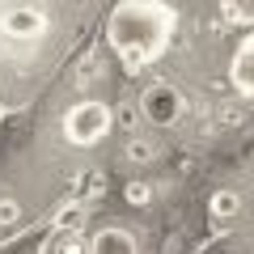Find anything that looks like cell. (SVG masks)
<instances>
[{
    "mask_svg": "<svg viewBox=\"0 0 254 254\" xmlns=\"http://www.w3.org/2000/svg\"><path fill=\"white\" fill-rule=\"evenodd\" d=\"M123 195H127V203H148V187H144V182H131Z\"/></svg>",
    "mask_w": 254,
    "mask_h": 254,
    "instance_id": "9c48e42d",
    "label": "cell"
},
{
    "mask_svg": "<svg viewBox=\"0 0 254 254\" xmlns=\"http://www.w3.org/2000/svg\"><path fill=\"white\" fill-rule=\"evenodd\" d=\"M178 30V13L165 0H119L106 17V43L119 51L127 72L157 64Z\"/></svg>",
    "mask_w": 254,
    "mask_h": 254,
    "instance_id": "6da1fadb",
    "label": "cell"
},
{
    "mask_svg": "<svg viewBox=\"0 0 254 254\" xmlns=\"http://www.w3.org/2000/svg\"><path fill=\"white\" fill-rule=\"evenodd\" d=\"M17 220V203L13 199H0V225H13Z\"/></svg>",
    "mask_w": 254,
    "mask_h": 254,
    "instance_id": "30bf717a",
    "label": "cell"
},
{
    "mask_svg": "<svg viewBox=\"0 0 254 254\" xmlns=\"http://www.w3.org/2000/svg\"><path fill=\"white\" fill-rule=\"evenodd\" d=\"M237 208H242L237 190H216V195L208 199V212H212V220H233V216H237Z\"/></svg>",
    "mask_w": 254,
    "mask_h": 254,
    "instance_id": "52a82bcc",
    "label": "cell"
},
{
    "mask_svg": "<svg viewBox=\"0 0 254 254\" xmlns=\"http://www.w3.org/2000/svg\"><path fill=\"white\" fill-rule=\"evenodd\" d=\"M85 254H140V246L123 225H106V229H98L89 237V250Z\"/></svg>",
    "mask_w": 254,
    "mask_h": 254,
    "instance_id": "8992f818",
    "label": "cell"
},
{
    "mask_svg": "<svg viewBox=\"0 0 254 254\" xmlns=\"http://www.w3.org/2000/svg\"><path fill=\"white\" fill-rule=\"evenodd\" d=\"M110 127H115V110L106 106V102H76L68 115H64V136H68V144L76 148H93L102 144V140L110 136Z\"/></svg>",
    "mask_w": 254,
    "mask_h": 254,
    "instance_id": "7a4b0ae2",
    "label": "cell"
},
{
    "mask_svg": "<svg viewBox=\"0 0 254 254\" xmlns=\"http://www.w3.org/2000/svg\"><path fill=\"white\" fill-rule=\"evenodd\" d=\"M225 4V13L233 21H246V26H254V0H220Z\"/></svg>",
    "mask_w": 254,
    "mask_h": 254,
    "instance_id": "ba28073f",
    "label": "cell"
},
{
    "mask_svg": "<svg viewBox=\"0 0 254 254\" xmlns=\"http://www.w3.org/2000/svg\"><path fill=\"white\" fill-rule=\"evenodd\" d=\"M229 81H233L237 93L254 98V34H246L242 43H237L233 60H229Z\"/></svg>",
    "mask_w": 254,
    "mask_h": 254,
    "instance_id": "277c9868",
    "label": "cell"
},
{
    "mask_svg": "<svg viewBox=\"0 0 254 254\" xmlns=\"http://www.w3.org/2000/svg\"><path fill=\"white\" fill-rule=\"evenodd\" d=\"M140 115L148 119L153 127H174L182 119V93L174 89L170 81H157L140 93Z\"/></svg>",
    "mask_w": 254,
    "mask_h": 254,
    "instance_id": "3957f363",
    "label": "cell"
},
{
    "mask_svg": "<svg viewBox=\"0 0 254 254\" xmlns=\"http://www.w3.org/2000/svg\"><path fill=\"white\" fill-rule=\"evenodd\" d=\"M0 30H4L9 38H17V43H34V38H43L47 17H43L38 9H13V13H4Z\"/></svg>",
    "mask_w": 254,
    "mask_h": 254,
    "instance_id": "5b68a950",
    "label": "cell"
}]
</instances>
